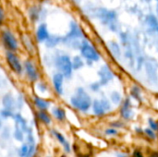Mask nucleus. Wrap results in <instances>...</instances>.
Instances as JSON below:
<instances>
[{"mask_svg": "<svg viewBox=\"0 0 158 157\" xmlns=\"http://www.w3.org/2000/svg\"><path fill=\"white\" fill-rule=\"evenodd\" d=\"M83 39L84 34L81 27L75 21H71L69 23V30L68 33L62 36V43L71 49L80 50Z\"/></svg>", "mask_w": 158, "mask_h": 157, "instance_id": "obj_1", "label": "nucleus"}, {"mask_svg": "<svg viewBox=\"0 0 158 157\" xmlns=\"http://www.w3.org/2000/svg\"><path fill=\"white\" fill-rule=\"evenodd\" d=\"M0 42L6 51L19 52L20 48L19 38L7 27H2L0 30Z\"/></svg>", "mask_w": 158, "mask_h": 157, "instance_id": "obj_2", "label": "nucleus"}, {"mask_svg": "<svg viewBox=\"0 0 158 157\" xmlns=\"http://www.w3.org/2000/svg\"><path fill=\"white\" fill-rule=\"evenodd\" d=\"M53 65L56 71L62 73L66 79H70L73 73L71 57L65 53L56 54L53 57Z\"/></svg>", "mask_w": 158, "mask_h": 157, "instance_id": "obj_3", "label": "nucleus"}, {"mask_svg": "<svg viewBox=\"0 0 158 157\" xmlns=\"http://www.w3.org/2000/svg\"><path fill=\"white\" fill-rule=\"evenodd\" d=\"M70 104L74 108L81 112H87L93 105L90 95L81 87L76 89L75 93L70 97Z\"/></svg>", "mask_w": 158, "mask_h": 157, "instance_id": "obj_4", "label": "nucleus"}, {"mask_svg": "<svg viewBox=\"0 0 158 157\" xmlns=\"http://www.w3.org/2000/svg\"><path fill=\"white\" fill-rule=\"evenodd\" d=\"M23 76L31 84H35L41 79L40 68L33 57H27L23 60Z\"/></svg>", "mask_w": 158, "mask_h": 157, "instance_id": "obj_5", "label": "nucleus"}, {"mask_svg": "<svg viewBox=\"0 0 158 157\" xmlns=\"http://www.w3.org/2000/svg\"><path fill=\"white\" fill-rule=\"evenodd\" d=\"M5 61L8 69L16 76H23V60L18 54V52L6 51Z\"/></svg>", "mask_w": 158, "mask_h": 157, "instance_id": "obj_6", "label": "nucleus"}, {"mask_svg": "<svg viewBox=\"0 0 158 157\" xmlns=\"http://www.w3.org/2000/svg\"><path fill=\"white\" fill-rule=\"evenodd\" d=\"M19 38L21 47L28 54V56L31 57H34V56L37 54V47L35 44V39L33 40L32 37L26 32L21 33Z\"/></svg>", "mask_w": 158, "mask_h": 157, "instance_id": "obj_7", "label": "nucleus"}, {"mask_svg": "<svg viewBox=\"0 0 158 157\" xmlns=\"http://www.w3.org/2000/svg\"><path fill=\"white\" fill-rule=\"evenodd\" d=\"M80 52H81V56L85 58L87 61H98L100 58V55L97 52V50L88 43L87 40L83 39L81 48H80Z\"/></svg>", "mask_w": 158, "mask_h": 157, "instance_id": "obj_8", "label": "nucleus"}, {"mask_svg": "<svg viewBox=\"0 0 158 157\" xmlns=\"http://www.w3.org/2000/svg\"><path fill=\"white\" fill-rule=\"evenodd\" d=\"M50 31L48 29V26L45 22L42 21L40 23H38L37 27L35 28V31H34V39L38 43H44L45 41L48 39V37L50 36Z\"/></svg>", "mask_w": 158, "mask_h": 157, "instance_id": "obj_9", "label": "nucleus"}, {"mask_svg": "<svg viewBox=\"0 0 158 157\" xmlns=\"http://www.w3.org/2000/svg\"><path fill=\"white\" fill-rule=\"evenodd\" d=\"M65 80H66V78L64 77V75L58 71L55 72L52 75V79H51L52 86H53V89L56 92V93L58 95H62L64 93V81H65Z\"/></svg>", "mask_w": 158, "mask_h": 157, "instance_id": "obj_10", "label": "nucleus"}, {"mask_svg": "<svg viewBox=\"0 0 158 157\" xmlns=\"http://www.w3.org/2000/svg\"><path fill=\"white\" fill-rule=\"evenodd\" d=\"M43 12H44V9L42 6H38V5H33V6H30L28 9V17L32 23H34V24L40 23Z\"/></svg>", "mask_w": 158, "mask_h": 157, "instance_id": "obj_11", "label": "nucleus"}, {"mask_svg": "<svg viewBox=\"0 0 158 157\" xmlns=\"http://www.w3.org/2000/svg\"><path fill=\"white\" fill-rule=\"evenodd\" d=\"M98 75L100 77V84L106 85L109 81H111L114 79V74L111 71V69L108 68V66H104L101 68V69L98 71Z\"/></svg>", "mask_w": 158, "mask_h": 157, "instance_id": "obj_12", "label": "nucleus"}, {"mask_svg": "<svg viewBox=\"0 0 158 157\" xmlns=\"http://www.w3.org/2000/svg\"><path fill=\"white\" fill-rule=\"evenodd\" d=\"M2 105L3 108L14 111V109L17 107V103H16V98L11 93H6L3 95L2 97Z\"/></svg>", "mask_w": 158, "mask_h": 157, "instance_id": "obj_13", "label": "nucleus"}, {"mask_svg": "<svg viewBox=\"0 0 158 157\" xmlns=\"http://www.w3.org/2000/svg\"><path fill=\"white\" fill-rule=\"evenodd\" d=\"M32 103L38 110L47 111L49 107L51 106V102L48 101L46 98H44L40 95H34L32 97Z\"/></svg>", "mask_w": 158, "mask_h": 157, "instance_id": "obj_14", "label": "nucleus"}, {"mask_svg": "<svg viewBox=\"0 0 158 157\" xmlns=\"http://www.w3.org/2000/svg\"><path fill=\"white\" fill-rule=\"evenodd\" d=\"M60 43H62V36L51 33L50 36L48 37V39L44 43V45L47 49H55Z\"/></svg>", "mask_w": 158, "mask_h": 157, "instance_id": "obj_15", "label": "nucleus"}, {"mask_svg": "<svg viewBox=\"0 0 158 157\" xmlns=\"http://www.w3.org/2000/svg\"><path fill=\"white\" fill-rule=\"evenodd\" d=\"M120 114L121 117L125 119H131L133 117V111L131 108V104L130 99H126L125 102L122 105V107L120 109Z\"/></svg>", "mask_w": 158, "mask_h": 157, "instance_id": "obj_16", "label": "nucleus"}, {"mask_svg": "<svg viewBox=\"0 0 158 157\" xmlns=\"http://www.w3.org/2000/svg\"><path fill=\"white\" fill-rule=\"evenodd\" d=\"M13 119L15 120L16 122V125H15V128L16 129H19L20 130H22L23 132L27 131L28 130V128H27V122L25 120V118L20 115V114H14V117H13Z\"/></svg>", "mask_w": 158, "mask_h": 157, "instance_id": "obj_17", "label": "nucleus"}, {"mask_svg": "<svg viewBox=\"0 0 158 157\" xmlns=\"http://www.w3.org/2000/svg\"><path fill=\"white\" fill-rule=\"evenodd\" d=\"M92 105H93V111L96 116L101 117V116L105 115L106 110H105V108H104V106H103V105L101 103V100H94L93 102Z\"/></svg>", "mask_w": 158, "mask_h": 157, "instance_id": "obj_18", "label": "nucleus"}, {"mask_svg": "<svg viewBox=\"0 0 158 157\" xmlns=\"http://www.w3.org/2000/svg\"><path fill=\"white\" fill-rule=\"evenodd\" d=\"M52 114L53 116L57 119V120H64L66 118V112L64 109H62L61 107H58V106H55L52 108Z\"/></svg>", "mask_w": 158, "mask_h": 157, "instance_id": "obj_19", "label": "nucleus"}, {"mask_svg": "<svg viewBox=\"0 0 158 157\" xmlns=\"http://www.w3.org/2000/svg\"><path fill=\"white\" fill-rule=\"evenodd\" d=\"M53 133H54V135L56 136V138L58 140V142L63 145V147H64V149H65V151L67 152V153H69L70 152V147H69V143L66 141V139H65V137L62 135V134H60L59 132H57V131H56V130H53Z\"/></svg>", "mask_w": 158, "mask_h": 157, "instance_id": "obj_20", "label": "nucleus"}, {"mask_svg": "<svg viewBox=\"0 0 158 157\" xmlns=\"http://www.w3.org/2000/svg\"><path fill=\"white\" fill-rule=\"evenodd\" d=\"M71 61H72V68H73V70L81 69V68H82L83 66H84V61L82 60L81 56H75L73 58H71Z\"/></svg>", "mask_w": 158, "mask_h": 157, "instance_id": "obj_21", "label": "nucleus"}, {"mask_svg": "<svg viewBox=\"0 0 158 157\" xmlns=\"http://www.w3.org/2000/svg\"><path fill=\"white\" fill-rule=\"evenodd\" d=\"M37 117L39 118V120L46 125H49L51 123V118L50 116L47 114L46 111H44V110H38L37 112Z\"/></svg>", "mask_w": 158, "mask_h": 157, "instance_id": "obj_22", "label": "nucleus"}, {"mask_svg": "<svg viewBox=\"0 0 158 157\" xmlns=\"http://www.w3.org/2000/svg\"><path fill=\"white\" fill-rule=\"evenodd\" d=\"M34 86H35V89L38 91V93H46L47 91H48V85H47V83L45 82V81H38L35 84H34Z\"/></svg>", "mask_w": 158, "mask_h": 157, "instance_id": "obj_23", "label": "nucleus"}, {"mask_svg": "<svg viewBox=\"0 0 158 157\" xmlns=\"http://www.w3.org/2000/svg\"><path fill=\"white\" fill-rule=\"evenodd\" d=\"M109 49L115 56L118 57L120 56V47L116 42H110L109 43Z\"/></svg>", "mask_w": 158, "mask_h": 157, "instance_id": "obj_24", "label": "nucleus"}, {"mask_svg": "<svg viewBox=\"0 0 158 157\" xmlns=\"http://www.w3.org/2000/svg\"><path fill=\"white\" fill-rule=\"evenodd\" d=\"M6 19V11L4 6H2V4L0 3V29L5 25Z\"/></svg>", "mask_w": 158, "mask_h": 157, "instance_id": "obj_25", "label": "nucleus"}, {"mask_svg": "<svg viewBox=\"0 0 158 157\" xmlns=\"http://www.w3.org/2000/svg\"><path fill=\"white\" fill-rule=\"evenodd\" d=\"M14 112L11 111V110H8V109H6V108H3L1 111H0V116L4 118H12L14 117Z\"/></svg>", "mask_w": 158, "mask_h": 157, "instance_id": "obj_26", "label": "nucleus"}, {"mask_svg": "<svg viewBox=\"0 0 158 157\" xmlns=\"http://www.w3.org/2000/svg\"><path fill=\"white\" fill-rule=\"evenodd\" d=\"M131 95L135 99L141 101V90H140V88L138 86H133L132 87V89H131Z\"/></svg>", "mask_w": 158, "mask_h": 157, "instance_id": "obj_27", "label": "nucleus"}, {"mask_svg": "<svg viewBox=\"0 0 158 157\" xmlns=\"http://www.w3.org/2000/svg\"><path fill=\"white\" fill-rule=\"evenodd\" d=\"M111 101L114 104L118 105L120 103V101H121V95H120V93H118V92H113L111 93Z\"/></svg>", "mask_w": 158, "mask_h": 157, "instance_id": "obj_28", "label": "nucleus"}, {"mask_svg": "<svg viewBox=\"0 0 158 157\" xmlns=\"http://www.w3.org/2000/svg\"><path fill=\"white\" fill-rule=\"evenodd\" d=\"M147 23L151 28H157L158 27V21L157 19L154 17V16H149L147 18Z\"/></svg>", "mask_w": 158, "mask_h": 157, "instance_id": "obj_29", "label": "nucleus"}, {"mask_svg": "<svg viewBox=\"0 0 158 157\" xmlns=\"http://www.w3.org/2000/svg\"><path fill=\"white\" fill-rule=\"evenodd\" d=\"M14 138L19 141V142H22L23 141V131L19 130V129H16L15 128V131H14Z\"/></svg>", "mask_w": 158, "mask_h": 157, "instance_id": "obj_30", "label": "nucleus"}, {"mask_svg": "<svg viewBox=\"0 0 158 157\" xmlns=\"http://www.w3.org/2000/svg\"><path fill=\"white\" fill-rule=\"evenodd\" d=\"M29 148L30 146L27 145V144H23L19 150V156L20 157H27L28 155V152H29Z\"/></svg>", "mask_w": 158, "mask_h": 157, "instance_id": "obj_31", "label": "nucleus"}, {"mask_svg": "<svg viewBox=\"0 0 158 157\" xmlns=\"http://www.w3.org/2000/svg\"><path fill=\"white\" fill-rule=\"evenodd\" d=\"M101 103H102V105H103V106H104L106 112V111H109V110L111 109V105H110V103H109V101H108L107 99H106V98L101 99Z\"/></svg>", "mask_w": 158, "mask_h": 157, "instance_id": "obj_32", "label": "nucleus"}, {"mask_svg": "<svg viewBox=\"0 0 158 157\" xmlns=\"http://www.w3.org/2000/svg\"><path fill=\"white\" fill-rule=\"evenodd\" d=\"M100 86H101L100 82H94V83H92V84L90 85V88H91V90H93L94 92H96V91H98V90L100 89Z\"/></svg>", "mask_w": 158, "mask_h": 157, "instance_id": "obj_33", "label": "nucleus"}, {"mask_svg": "<svg viewBox=\"0 0 158 157\" xmlns=\"http://www.w3.org/2000/svg\"><path fill=\"white\" fill-rule=\"evenodd\" d=\"M144 132L150 137V138H152V139H156V134H155V132L153 131V130L152 129H146V130H144Z\"/></svg>", "mask_w": 158, "mask_h": 157, "instance_id": "obj_34", "label": "nucleus"}, {"mask_svg": "<svg viewBox=\"0 0 158 157\" xmlns=\"http://www.w3.org/2000/svg\"><path fill=\"white\" fill-rule=\"evenodd\" d=\"M149 125H150V127H151V129L153 130H158V124L156 122V121H154L153 119H149Z\"/></svg>", "mask_w": 158, "mask_h": 157, "instance_id": "obj_35", "label": "nucleus"}, {"mask_svg": "<svg viewBox=\"0 0 158 157\" xmlns=\"http://www.w3.org/2000/svg\"><path fill=\"white\" fill-rule=\"evenodd\" d=\"M118 133V131L115 129H109L106 130V135H116Z\"/></svg>", "mask_w": 158, "mask_h": 157, "instance_id": "obj_36", "label": "nucleus"}, {"mask_svg": "<svg viewBox=\"0 0 158 157\" xmlns=\"http://www.w3.org/2000/svg\"><path fill=\"white\" fill-rule=\"evenodd\" d=\"M119 122H116V123H113L112 125L113 126H115V127H118V128H120L121 126H122V124H118Z\"/></svg>", "mask_w": 158, "mask_h": 157, "instance_id": "obj_37", "label": "nucleus"}, {"mask_svg": "<svg viewBox=\"0 0 158 157\" xmlns=\"http://www.w3.org/2000/svg\"><path fill=\"white\" fill-rule=\"evenodd\" d=\"M134 157H143V156H142L138 152H136V153H135V155H134Z\"/></svg>", "mask_w": 158, "mask_h": 157, "instance_id": "obj_38", "label": "nucleus"}, {"mask_svg": "<svg viewBox=\"0 0 158 157\" xmlns=\"http://www.w3.org/2000/svg\"><path fill=\"white\" fill-rule=\"evenodd\" d=\"M117 155H118V157H127L126 155H120V154H118Z\"/></svg>", "mask_w": 158, "mask_h": 157, "instance_id": "obj_39", "label": "nucleus"}, {"mask_svg": "<svg viewBox=\"0 0 158 157\" xmlns=\"http://www.w3.org/2000/svg\"><path fill=\"white\" fill-rule=\"evenodd\" d=\"M74 1H75V2H80L81 0H74Z\"/></svg>", "mask_w": 158, "mask_h": 157, "instance_id": "obj_40", "label": "nucleus"}, {"mask_svg": "<svg viewBox=\"0 0 158 157\" xmlns=\"http://www.w3.org/2000/svg\"><path fill=\"white\" fill-rule=\"evenodd\" d=\"M0 127H1V121H0Z\"/></svg>", "mask_w": 158, "mask_h": 157, "instance_id": "obj_41", "label": "nucleus"}, {"mask_svg": "<svg viewBox=\"0 0 158 157\" xmlns=\"http://www.w3.org/2000/svg\"><path fill=\"white\" fill-rule=\"evenodd\" d=\"M157 12H158V4H157Z\"/></svg>", "mask_w": 158, "mask_h": 157, "instance_id": "obj_42", "label": "nucleus"}]
</instances>
